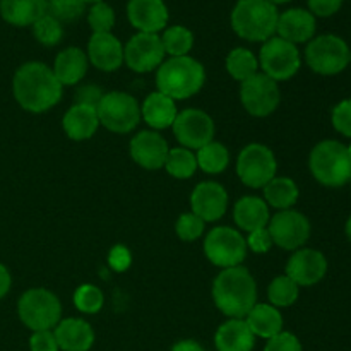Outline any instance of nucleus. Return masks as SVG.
<instances>
[{"label":"nucleus","mask_w":351,"mask_h":351,"mask_svg":"<svg viewBox=\"0 0 351 351\" xmlns=\"http://www.w3.org/2000/svg\"><path fill=\"white\" fill-rule=\"evenodd\" d=\"M62 88L51 67L43 62H26L14 74V98L26 112L43 113L53 108L62 98Z\"/></svg>","instance_id":"f257e3e1"},{"label":"nucleus","mask_w":351,"mask_h":351,"mask_svg":"<svg viewBox=\"0 0 351 351\" xmlns=\"http://www.w3.org/2000/svg\"><path fill=\"white\" fill-rule=\"evenodd\" d=\"M213 300L228 319H245L257 304V285L242 266L223 269L213 283Z\"/></svg>","instance_id":"f03ea898"},{"label":"nucleus","mask_w":351,"mask_h":351,"mask_svg":"<svg viewBox=\"0 0 351 351\" xmlns=\"http://www.w3.org/2000/svg\"><path fill=\"white\" fill-rule=\"evenodd\" d=\"M206 81L204 65L195 58L170 57L158 67L156 88L173 101L197 95Z\"/></svg>","instance_id":"7ed1b4c3"},{"label":"nucleus","mask_w":351,"mask_h":351,"mask_svg":"<svg viewBox=\"0 0 351 351\" xmlns=\"http://www.w3.org/2000/svg\"><path fill=\"white\" fill-rule=\"evenodd\" d=\"M278 17V7L269 0H237L230 24L242 40L264 43L276 34Z\"/></svg>","instance_id":"20e7f679"},{"label":"nucleus","mask_w":351,"mask_h":351,"mask_svg":"<svg viewBox=\"0 0 351 351\" xmlns=\"http://www.w3.org/2000/svg\"><path fill=\"white\" fill-rule=\"evenodd\" d=\"M308 168L319 184L326 187H343L351 180L348 146L339 141H322L311 151Z\"/></svg>","instance_id":"39448f33"},{"label":"nucleus","mask_w":351,"mask_h":351,"mask_svg":"<svg viewBox=\"0 0 351 351\" xmlns=\"http://www.w3.org/2000/svg\"><path fill=\"white\" fill-rule=\"evenodd\" d=\"M17 314L21 322L33 332L51 331L60 322L62 305L57 295L47 288H31L21 295Z\"/></svg>","instance_id":"423d86ee"},{"label":"nucleus","mask_w":351,"mask_h":351,"mask_svg":"<svg viewBox=\"0 0 351 351\" xmlns=\"http://www.w3.org/2000/svg\"><path fill=\"white\" fill-rule=\"evenodd\" d=\"M305 62L315 74L336 75L350 65L351 50L338 34H321L307 43Z\"/></svg>","instance_id":"0eeeda50"},{"label":"nucleus","mask_w":351,"mask_h":351,"mask_svg":"<svg viewBox=\"0 0 351 351\" xmlns=\"http://www.w3.org/2000/svg\"><path fill=\"white\" fill-rule=\"evenodd\" d=\"M96 112H98L99 125L115 134L132 132L141 122V106L129 93H106L96 106Z\"/></svg>","instance_id":"6e6552de"},{"label":"nucleus","mask_w":351,"mask_h":351,"mask_svg":"<svg viewBox=\"0 0 351 351\" xmlns=\"http://www.w3.org/2000/svg\"><path fill=\"white\" fill-rule=\"evenodd\" d=\"M302 57L297 45L273 36L264 41L259 51V67L273 81H288L300 71Z\"/></svg>","instance_id":"1a4fd4ad"},{"label":"nucleus","mask_w":351,"mask_h":351,"mask_svg":"<svg viewBox=\"0 0 351 351\" xmlns=\"http://www.w3.org/2000/svg\"><path fill=\"white\" fill-rule=\"evenodd\" d=\"M276 156L267 146L259 143L243 147L237 160V175L250 189H264L276 177Z\"/></svg>","instance_id":"9d476101"},{"label":"nucleus","mask_w":351,"mask_h":351,"mask_svg":"<svg viewBox=\"0 0 351 351\" xmlns=\"http://www.w3.org/2000/svg\"><path fill=\"white\" fill-rule=\"evenodd\" d=\"M204 254L213 266L221 269L237 267L247 256V242L240 232L230 226H216L206 235Z\"/></svg>","instance_id":"9b49d317"},{"label":"nucleus","mask_w":351,"mask_h":351,"mask_svg":"<svg viewBox=\"0 0 351 351\" xmlns=\"http://www.w3.org/2000/svg\"><path fill=\"white\" fill-rule=\"evenodd\" d=\"M240 101L252 117H269L280 106L281 95L278 82L257 72L240 86Z\"/></svg>","instance_id":"f8f14e48"},{"label":"nucleus","mask_w":351,"mask_h":351,"mask_svg":"<svg viewBox=\"0 0 351 351\" xmlns=\"http://www.w3.org/2000/svg\"><path fill=\"white\" fill-rule=\"evenodd\" d=\"M311 221L302 213L285 209L269 219L267 232L274 245L285 250H298L311 239Z\"/></svg>","instance_id":"ddd939ff"},{"label":"nucleus","mask_w":351,"mask_h":351,"mask_svg":"<svg viewBox=\"0 0 351 351\" xmlns=\"http://www.w3.org/2000/svg\"><path fill=\"white\" fill-rule=\"evenodd\" d=\"M171 129L182 147L187 149H201L202 146L211 143L216 132L211 117L197 108H185L178 112Z\"/></svg>","instance_id":"4468645a"},{"label":"nucleus","mask_w":351,"mask_h":351,"mask_svg":"<svg viewBox=\"0 0 351 351\" xmlns=\"http://www.w3.org/2000/svg\"><path fill=\"white\" fill-rule=\"evenodd\" d=\"M165 48L160 34L137 33L123 47V62L134 72H151L165 62Z\"/></svg>","instance_id":"2eb2a0df"},{"label":"nucleus","mask_w":351,"mask_h":351,"mask_svg":"<svg viewBox=\"0 0 351 351\" xmlns=\"http://www.w3.org/2000/svg\"><path fill=\"white\" fill-rule=\"evenodd\" d=\"M192 213L204 223L218 221L228 209V194L218 182H201L191 194Z\"/></svg>","instance_id":"dca6fc26"},{"label":"nucleus","mask_w":351,"mask_h":351,"mask_svg":"<svg viewBox=\"0 0 351 351\" xmlns=\"http://www.w3.org/2000/svg\"><path fill=\"white\" fill-rule=\"evenodd\" d=\"M328 273V259L315 249H298L287 263V276L298 287H314Z\"/></svg>","instance_id":"f3484780"},{"label":"nucleus","mask_w":351,"mask_h":351,"mask_svg":"<svg viewBox=\"0 0 351 351\" xmlns=\"http://www.w3.org/2000/svg\"><path fill=\"white\" fill-rule=\"evenodd\" d=\"M170 147L156 130H143L130 141V156L144 170L165 168Z\"/></svg>","instance_id":"a211bd4d"},{"label":"nucleus","mask_w":351,"mask_h":351,"mask_svg":"<svg viewBox=\"0 0 351 351\" xmlns=\"http://www.w3.org/2000/svg\"><path fill=\"white\" fill-rule=\"evenodd\" d=\"M127 17L139 33L158 34L167 27L170 12L165 0H129Z\"/></svg>","instance_id":"6ab92c4d"},{"label":"nucleus","mask_w":351,"mask_h":351,"mask_svg":"<svg viewBox=\"0 0 351 351\" xmlns=\"http://www.w3.org/2000/svg\"><path fill=\"white\" fill-rule=\"evenodd\" d=\"M86 55L98 71L115 72L123 64V45L112 33H93Z\"/></svg>","instance_id":"aec40b11"},{"label":"nucleus","mask_w":351,"mask_h":351,"mask_svg":"<svg viewBox=\"0 0 351 351\" xmlns=\"http://www.w3.org/2000/svg\"><path fill=\"white\" fill-rule=\"evenodd\" d=\"M315 29H317L315 16L307 9L293 7L281 12L278 17V36L293 45L308 43L315 36Z\"/></svg>","instance_id":"412c9836"},{"label":"nucleus","mask_w":351,"mask_h":351,"mask_svg":"<svg viewBox=\"0 0 351 351\" xmlns=\"http://www.w3.org/2000/svg\"><path fill=\"white\" fill-rule=\"evenodd\" d=\"M53 335L62 351H89L95 345V331L84 319H64L55 326Z\"/></svg>","instance_id":"4be33fe9"},{"label":"nucleus","mask_w":351,"mask_h":351,"mask_svg":"<svg viewBox=\"0 0 351 351\" xmlns=\"http://www.w3.org/2000/svg\"><path fill=\"white\" fill-rule=\"evenodd\" d=\"M65 134L72 141H88L96 134L99 127L98 112L95 106L86 105H72L67 110L62 120Z\"/></svg>","instance_id":"5701e85b"},{"label":"nucleus","mask_w":351,"mask_h":351,"mask_svg":"<svg viewBox=\"0 0 351 351\" xmlns=\"http://www.w3.org/2000/svg\"><path fill=\"white\" fill-rule=\"evenodd\" d=\"M215 345L218 351H252L256 336L245 319H228L216 331Z\"/></svg>","instance_id":"b1692460"},{"label":"nucleus","mask_w":351,"mask_h":351,"mask_svg":"<svg viewBox=\"0 0 351 351\" xmlns=\"http://www.w3.org/2000/svg\"><path fill=\"white\" fill-rule=\"evenodd\" d=\"M233 218L235 223L243 232H256V230L267 228L269 225V206L266 201L256 195H245L239 199L233 208Z\"/></svg>","instance_id":"393cba45"},{"label":"nucleus","mask_w":351,"mask_h":351,"mask_svg":"<svg viewBox=\"0 0 351 351\" xmlns=\"http://www.w3.org/2000/svg\"><path fill=\"white\" fill-rule=\"evenodd\" d=\"M88 55L77 47H69L55 57L53 74L62 86H74L88 72Z\"/></svg>","instance_id":"a878e982"},{"label":"nucleus","mask_w":351,"mask_h":351,"mask_svg":"<svg viewBox=\"0 0 351 351\" xmlns=\"http://www.w3.org/2000/svg\"><path fill=\"white\" fill-rule=\"evenodd\" d=\"M48 10V0H0V16L12 26H33Z\"/></svg>","instance_id":"bb28decb"},{"label":"nucleus","mask_w":351,"mask_h":351,"mask_svg":"<svg viewBox=\"0 0 351 351\" xmlns=\"http://www.w3.org/2000/svg\"><path fill=\"white\" fill-rule=\"evenodd\" d=\"M177 115L178 110L173 99L160 91L151 93L141 106V117L146 120L147 125L156 130L168 129L173 125Z\"/></svg>","instance_id":"cd10ccee"},{"label":"nucleus","mask_w":351,"mask_h":351,"mask_svg":"<svg viewBox=\"0 0 351 351\" xmlns=\"http://www.w3.org/2000/svg\"><path fill=\"white\" fill-rule=\"evenodd\" d=\"M245 322L254 336L271 339L283 331V315L271 304H256L245 315Z\"/></svg>","instance_id":"c85d7f7f"},{"label":"nucleus","mask_w":351,"mask_h":351,"mask_svg":"<svg viewBox=\"0 0 351 351\" xmlns=\"http://www.w3.org/2000/svg\"><path fill=\"white\" fill-rule=\"evenodd\" d=\"M298 185L288 177H274L269 184L264 187V201L267 206L274 209H291L298 201Z\"/></svg>","instance_id":"c756f323"},{"label":"nucleus","mask_w":351,"mask_h":351,"mask_svg":"<svg viewBox=\"0 0 351 351\" xmlns=\"http://www.w3.org/2000/svg\"><path fill=\"white\" fill-rule=\"evenodd\" d=\"M195 160H197V168H201L204 173H221L230 165V151L225 144L218 143V141H211L209 144L202 146L201 149H197Z\"/></svg>","instance_id":"7c9ffc66"},{"label":"nucleus","mask_w":351,"mask_h":351,"mask_svg":"<svg viewBox=\"0 0 351 351\" xmlns=\"http://www.w3.org/2000/svg\"><path fill=\"white\" fill-rule=\"evenodd\" d=\"M226 71L235 81H247L259 72V60L249 48H233L226 57Z\"/></svg>","instance_id":"2f4dec72"},{"label":"nucleus","mask_w":351,"mask_h":351,"mask_svg":"<svg viewBox=\"0 0 351 351\" xmlns=\"http://www.w3.org/2000/svg\"><path fill=\"white\" fill-rule=\"evenodd\" d=\"M161 43H163L165 53L170 57H185L194 47V34L189 27L177 24V26L165 27L161 34Z\"/></svg>","instance_id":"473e14b6"},{"label":"nucleus","mask_w":351,"mask_h":351,"mask_svg":"<svg viewBox=\"0 0 351 351\" xmlns=\"http://www.w3.org/2000/svg\"><path fill=\"white\" fill-rule=\"evenodd\" d=\"M165 170L168 171V175H171L173 178H178V180L191 178L195 173V170H197L195 154L191 149H187V147H175V149H170L167 163H165Z\"/></svg>","instance_id":"72a5a7b5"},{"label":"nucleus","mask_w":351,"mask_h":351,"mask_svg":"<svg viewBox=\"0 0 351 351\" xmlns=\"http://www.w3.org/2000/svg\"><path fill=\"white\" fill-rule=\"evenodd\" d=\"M300 287L293 280L283 274L276 276L267 287V300L273 307H291L298 300Z\"/></svg>","instance_id":"f704fd0d"},{"label":"nucleus","mask_w":351,"mask_h":351,"mask_svg":"<svg viewBox=\"0 0 351 351\" xmlns=\"http://www.w3.org/2000/svg\"><path fill=\"white\" fill-rule=\"evenodd\" d=\"M31 27H33V34L38 40V43L45 45V47H55L64 38V26H62V23L55 19V17H51L48 12L41 16Z\"/></svg>","instance_id":"c9c22d12"},{"label":"nucleus","mask_w":351,"mask_h":351,"mask_svg":"<svg viewBox=\"0 0 351 351\" xmlns=\"http://www.w3.org/2000/svg\"><path fill=\"white\" fill-rule=\"evenodd\" d=\"M105 304L103 291L95 285H81L74 293V305L82 314H98Z\"/></svg>","instance_id":"e433bc0d"},{"label":"nucleus","mask_w":351,"mask_h":351,"mask_svg":"<svg viewBox=\"0 0 351 351\" xmlns=\"http://www.w3.org/2000/svg\"><path fill=\"white\" fill-rule=\"evenodd\" d=\"M48 14L60 23H74L86 12L82 0H48Z\"/></svg>","instance_id":"4c0bfd02"},{"label":"nucleus","mask_w":351,"mask_h":351,"mask_svg":"<svg viewBox=\"0 0 351 351\" xmlns=\"http://www.w3.org/2000/svg\"><path fill=\"white\" fill-rule=\"evenodd\" d=\"M88 24L93 33H112L115 26V10L106 2L93 3L88 10Z\"/></svg>","instance_id":"58836bf2"},{"label":"nucleus","mask_w":351,"mask_h":351,"mask_svg":"<svg viewBox=\"0 0 351 351\" xmlns=\"http://www.w3.org/2000/svg\"><path fill=\"white\" fill-rule=\"evenodd\" d=\"M204 225L206 223L194 213H184L175 223V232H177L178 239L184 240V242H194L202 237Z\"/></svg>","instance_id":"ea45409f"},{"label":"nucleus","mask_w":351,"mask_h":351,"mask_svg":"<svg viewBox=\"0 0 351 351\" xmlns=\"http://www.w3.org/2000/svg\"><path fill=\"white\" fill-rule=\"evenodd\" d=\"M331 122L339 134L351 139V98L343 99L332 108Z\"/></svg>","instance_id":"a19ab883"},{"label":"nucleus","mask_w":351,"mask_h":351,"mask_svg":"<svg viewBox=\"0 0 351 351\" xmlns=\"http://www.w3.org/2000/svg\"><path fill=\"white\" fill-rule=\"evenodd\" d=\"M264 351H304V348H302L300 339L293 332L281 331L274 338L267 339Z\"/></svg>","instance_id":"79ce46f5"},{"label":"nucleus","mask_w":351,"mask_h":351,"mask_svg":"<svg viewBox=\"0 0 351 351\" xmlns=\"http://www.w3.org/2000/svg\"><path fill=\"white\" fill-rule=\"evenodd\" d=\"M245 242H247V249H250L252 252H256V254L269 252L271 247L274 245L273 240H271L269 232H267V228L250 232L249 237L245 239Z\"/></svg>","instance_id":"37998d69"},{"label":"nucleus","mask_w":351,"mask_h":351,"mask_svg":"<svg viewBox=\"0 0 351 351\" xmlns=\"http://www.w3.org/2000/svg\"><path fill=\"white\" fill-rule=\"evenodd\" d=\"M108 264L117 273H123L132 264V254H130V250L127 247L115 245L108 254Z\"/></svg>","instance_id":"c03bdc74"},{"label":"nucleus","mask_w":351,"mask_h":351,"mask_svg":"<svg viewBox=\"0 0 351 351\" xmlns=\"http://www.w3.org/2000/svg\"><path fill=\"white\" fill-rule=\"evenodd\" d=\"M345 0H307L308 10L315 17H331L343 7Z\"/></svg>","instance_id":"a18cd8bd"},{"label":"nucleus","mask_w":351,"mask_h":351,"mask_svg":"<svg viewBox=\"0 0 351 351\" xmlns=\"http://www.w3.org/2000/svg\"><path fill=\"white\" fill-rule=\"evenodd\" d=\"M31 351H60L53 331H36L29 338Z\"/></svg>","instance_id":"49530a36"},{"label":"nucleus","mask_w":351,"mask_h":351,"mask_svg":"<svg viewBox=\"0 0 351 351\" xmlns=\"http://www.w3.org/2000/svg\"><path fill=\"white\" fill-rule=\"evenodd\" d=\"M103 95L105 93L98 88V86H81V88L75 91L74 99H75V105H86V106H98V103L101 101Z\"/></svg>","instance_id":"de8ad7c7"},{"label":"nucleus","mask_w":351,"mask_h":351,"mask_svg":"<svg viewBox=\"0 0 351 351\" xmlns=\"http://www.w3.org/2000/svg\"><path fill=\"white\" fill-rule=\"evenodd\" d=\"M10 285H12V278H10L9 269L3 264H0V300L9 293Z\"/></svg>","instance_id":"09e8293b"},{"label":"nucleus","mask_w":351,"mask_h":351,"mask_svg":"<svg viewBox=\"0 0 351 351\" xmlns=\"http://www.w3.org/2000/svg\"><path fill=\"white\" fill-rule=\"evenodd\" d=\"M171 351H206V350L202 348L197 341H194V339H182V341L175 343V345L171 346Z\"/></svg>","instance_id":"8fccbe9b"},{"label":"nucleus","mask_w":351,"mask_h":351,"mask_svg":"<svg viewBox=\"0 0 351 351\" xmlns=\"http://www.w3.org/2000/svg\"><path fill=\"white\" fill-rule=\"evenodd\" d=\"M345 232H346V237H348V240L351 242V216L348 218V221H346Z\"/></svg>","instance_id":"3c124183"},{"label":"nucleus","mask_w":351,"mask_h":351,"mask_svg":"<svg viewBox=\"0 0 351 351\" xmlns=\"http://www.w3.org/2000/svg\"><path fill=\"white\" fill-rule=\"evenodd\" d=\"M271 3H274V5H281V3H288V2H291V0H269Z\"/></svg>","instance_id":"603ef678"},{"label":"nucleus","mask_w":351,"mask_h":351,"mask_svg":"<svg viewBox=\"0 0 351 351\" xmlns=\"http://www.w3.org/2000/svg\"><path fill=\"white\" fill-rule=\"evenodd\" d=\"M82 2H84V3H86V5H88V3H91V5H93V3H98V2H105V0H82Z\"/></svg>","instance_id":"864d4df0"},{"label":"nucleus","mask_w":351,"mask_h":351,"mask_svg":"<svg viewBox=\"0 0 351 351\" xmlns=\"http://www.w3.org/2000/svg\"><path fill=\"white\" fill-rule=\"evenodd\" d=\"M348 154H350V158H351V144L348 146Z\"/></svg>","instance_id":"5fc2aeb1"},{"label":"nucleus","mask_w":351,"mask_h":351,"mask_svg":"<svg viewBox=\"0 0 351 351\" xmlns=\"http://www.w3.org/2000/svg\"><path fill=\"white\" fill-rule=\"evenodd\" d=\"M350 182H351V180H350Z\"/></svg>","instance_id":"6e6d98bb"}]
</instances>
